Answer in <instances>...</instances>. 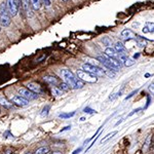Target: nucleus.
Here are the masks:
<instances>
[{
  "label": "nucleus",
  "mask_w": 154,
  "mask_h": 154,
  "mask_svg": "<svg viewBox=\"0 0 154 154\" xmlns=\"http://www.w3.org/2000/svg\"><path fill=\"white\" fill-rule=\"evenodd\" d=\"M30 1L34 9H39L41 7V0H30Z\"/></svg>",
  "instance_id": "obj_19"
},
{
  "label": "nucleus",
  "mask_w": 154,
  "mask_h": 154,
  "mask_svg": "<svg viewBox=\"0 0 154 154\" xmlns=\"http://www.w3.org/2000/svg\"><path fill=\"white\" fill-rule=\"evenodd\" d=\"M27 86H28V90H30L31 92H35L37 95L42 92V88H41L40 84L36 83V82H29L28 84H27Z\"/></svg>",
  "instance_id": "obj_10"
},
{
  "label": "nucleus",
  "mask_w": 154,
  "mask_h": 154,
  "mask_svg": "<svg viewBox=\"0 0 154 154\" xmlns=\"http://www.w3.org/2000/svg\"><path fill=\"white\" fill-rule=\"evenodd\" d=\"M148 90H149V92H150L151 95H154V81L152 82V83H150Z\"/></svg>",
  "instance_id": "obj_29"
},
{
  "label": "nucleus",
  "mask_w": 154,
  "mask_h": 154,
  "mask_svg": "<svg viewBox=\"0 0 154 154\" xmlns=\"http://www.w3.org/2000/svg\"><path fill=\"white\" fill-rule=\"evenodd\" d=\"M102 41H103V44L106 45L107 47H109L110 45H112V40H111L109 37H104V38L102 39Z\"/></svg>",
  "instance_id": "obj_22"
},
{
  "label": "nucleus",
  "mask_w": 154,
  "mask_h": 154,
  "mask_svg": "<svg viewBox=\"0 0 154 154\" xmlns=\"http://www.w3.org/2000/svg\"><path fill=\"white\" fill-rule=\"evenodd\" d=\"M61 75H62V78L64 79L65 83H67V84L69 85L70 87H72V88H81V87H83V84H84L83 81H81L79 78H77L70 70L62 69Z\"/></svg>",
  "instance_id": "obj_1"
},
{
  "label": "nucleus",
  "mask_w": 154,
  "mask_h": 154,
  "mask_svg": "<svg viewBox=\"0 0 154 154\" xmlns=\"http://www.w3.org/2000/svg\"><path fill=\"white\" fill-rule=\"evenodd\" d=\"M144 34L146 33H153L154 32V23H151V22H147L145 24V27L142 29Z\"/></svg>",
  "instance_id": "obj_13"
},
{
  "label": "nucleus",
  "mask_w": 154,
  "mask_h": 154,
  "mask_svg": "<svg viewBox=\"0 0 154 154\" xmlns=\"http://www.w3.org/2000/svg\"><path fill=\"white\" fill-rule=\"evenodd\" d=\"M58 87H59V88L62 90V92H67V90H69V88H70L69 85L67 84V83H65V82H63V83H61V84H60Z\"/></svg>",
  "instance_id": "obj_24"
},
{
  "label": "nucleus",
  "mask_w": 154,
  "mask_h": 154,
  "mask_svg": "<svg viewBox=\"0 0 154 154\" xmlns=\"http://www.w3.org/2000/svg\"><path fill=\"white\" fill-rule=\"evenodd\" d=\"M114 48H115V50L117 51V54H127L126 52V48H125V46L123 45V43L122 42H116L115 43V45H114Z\"/></svg>",
  "instance_id": "obj_12"
},
{
  "label": "nucleus",
  "mask_w": 154,
  "mask_h": 154,
  "mask_svg": "<svg viewBox=\"0 0 154 154\" xmlns=\"http://www.w3.org/2000/svg\"><path fill=\"white\" fill-rule=\"evenodd\" d=\"M135 40L137 41V43H138V45L140 46V47H144V46L147 44V40L144 37H141V36L137 35L136 36V39Z\"/></svg>",
  "instance_id": "obj_17"
},
{
  "label": "nucleus",
  "mask_w": 154,
  "mask_h": 154,
  "mask_svg": "<svg viewBox=\"0 0 154 154\" xmlns=\"http://www.w3.org/2000/svg\"><path fill=\"white\" fill-rule=\"evenodd\" d=\"M139 56H140V54H135V56H133V59H138Z\"/></svg>",
  "instance_id": "obj_36"
},
{
  "label": "nucleus",
  "mask_w": 154,
  "mask_h": 154,
  "mask_svg": "<svg viewBox=\"0 0 154 154\" xmlns=\"http://www.w3.org/2000/svg\"><path fill=\"white\" fill-rule=\"evenodd\" d=\"M18 92H19V95H20L21 97H23L24 99H26L27 101L36 100V99L38 98V95H37V94L31 92V90H28V88H24V87H22V88H19Z\"/></svg>",
  "instance_id": "obj_7"
},
{
  "label": "nucleus",
  "mask_w": 154,
  "mask_h": 154,
  "mask_svg": "<svg viewBox=\"0 0 154 154\" xmlns=\"http://www.w3.org/2000/svg\"><path fill=\"white\" fill-rule=\"evenodd\" d=\"M75 115V112H71V113H62V114H60L59 117L62 118V119H66V118H70L72 117V116Z\"/></svg>",
  "instance_id": "obj_20"
},
{
  "label": "nucleus",
  "mask_w": 154,
  "mask_h": 154,
  "mask_svg": "<svg viewBox=\"0 0 154 154\" xmlns=\"http://www.w3.org/2000/svg\"><path fill=\"white\" fill-rule=\"evenodd\" d=\"M62 1H64V2H66V1H68V0H62Z\"/></svg>",
  "instance_id": "obj_40"
},
{
  "label": "nucleus",
  "mask_w": 154,
  "mask_h": 154,
  "mask_svg": "<svg viewBox=\"0 0 154 154\" xmlns=\"http://www.w3.org/2000/svg\"><path fill=\"white\" fill-rule=\"evenodd\" d=\"M0 105L4 106L5 108H11L13 107V103H10L9 101L4 97V95L0 94Z\"/></svg>",
  "instance_id": "obj_15"
},
{
  "label": "nucleus",
  "mask_w": 154,
  "mask_h": 154,
  "mask_svg": "<svg viewBox=\"0 0 154 154\" xmlns=\"http://www.w3.org/2000/svg\"><path fill=\"white\" fill-rule=\"evenodd\" d=\"M152 152L154 153V143H153V146H152Z\"/></svg>",
  "instance_id": "obj_39"
},
{
  "label": "nucleus",
  "mask_w": 154,
  "mask_h": 154,
  "mask_svg": "<svg viewBox=\"0 0 154 154\" xmlns=\"http://www.w3.org/2000/svg\"><path fill=\"white\" fill-rule=\"evenodd\" d=\"M105 54L108 56H110V58H117L118 54L117 51L115 50V48H112V47H107V48L105 49Z\"/></svg>",
  "instance_id": "obj_16"
},
{
  "label": "nucleus",
  "mask_w": 154,
  "mask_h": 154,
  "mask_svg": "<svg viewBox=\"0 0 154 154\" xmlns=\"http://www.w3.org/2000/svg\"><path fill=\"white\" fill-rule=\"evenodd\" d=\"M22 2H23L24 10L27 13H29V0H22Z\"/></svg>",
  "instance_id": "obj_25"
},
{
  "label": "nucleus",
  "mask_w": 154,
  "mask_h": 154,
  "mask_svg": "<svg viewBox=\"0 0 154 154\" xmlns=\"http://www.w3.org/2000/svg\"><path fill=\"white\" fill-rule=\"evenodd\" d=\"M82 70H84V71L88 72V73L95 75V76H97V77H102L105 75V71H104L102 68H100V67H98V66H95V65L88 64V63L82 65Z\"/></svg>",
  "instance_id": "obj_5"
},
{
  "label": "nucleus",
  "mask_w": 154,
  "mask_h": 154,
  "mask_svg": "<svg viewBox=\"0 0 154 154\" xmlns=\"http://www.w3.org/2000/svg\"><path fill=\"white\" fill-rule=\"evenodd\" d=\"M135 63H136V62H135V60H133V59H129V58H127V59L124 61V65H125V66H127V67L131 66V65H133Z\"/></svg>",
  "instance_id": "obj_27"
},
{
  "label": "nucleus",
  "mask_w": 154,
  "mask_h": 154,
  "mask_svg": "<svg viewBox=\"0 0 154 154\" xmlns=\"http://www.w3.org/2000/svg\"><path fill=\"white\" fill-rule=\"evenodd\" d=\"M21 3H22L21 0H6L5 1L6 8H7L10 17H15V15H18L19 10H20Z\"/></svg>",
  "instance_id": "obj_4"
},
{
  "label": "nucleus",
  "mask_w": 154,
  "mask_h": 154,
  "mask_svg": "<svg viewBox=\"0 0 154 154\" xmlns=\"http://www.w3.org/2000/svg\"><path fill=\"white\" fill-rule=\"evenodd\" d=\"M149 76H151V75L149 74V73H147V74H146V75H145V77H149Z\"/></svg>",
  "instance_id": "obj_37"
},
{
  "label": "nucleus",
  "mask_w": 154,
  "mask_h": 154,
  "mask_svg": "<svg viewBox=\"0 0 154 154\" xmlns=\"http://www.w3.org/2000/svg\"><path fill=\"white\" fill-rule=\"evenodd\" d=\"M26 154H31V153H29V152H27V153H26Z\"/></svg>",
  "instance_id": "obj_41"
},
{
  "label": "nucleus",
  "mask_w": 154,
  "mask_h": 154,
  "mask_svg": "<svg viewBox=\"0 0 154 154\" xmlns=\"http://www.w3.org/2000/svg\"><path fill=\"white\" fill-rule=\"evenodd\" d=\"M136 34L133 33V31L129 29H124L121 32V38L124 40H131V39H136Z\"/></svg>",
  "instance_id": "obj_9"
},
{
  "label": "nucleus",
  "mask_w": 154,
  "mask_h": 154,
  "mask_svg": "<svg viewBox=\"0 0 154 154\" xmlns=\"http://www.w3.org/2000/svg\"><path fill=\"white\" fill-rule=\"evenodd\" d=\"M83 112H85V113H90V114H92V113H96V111L94 110V109H92V108L86 107V108H84V109H83Z\"/></svg>",
  "instance_id": "obj_28"
},
{
  "label": "nucleus",
  "mask_w": 154,
  "mask_h": 154,
  "mask_svg": "<svg viewBox=\"0 0 154 154\" xmlns=\"http://www.w3.org/2000/svg\"><path fill=\"white\" fill-rule=\"evenodd\" d=\"M51 92H52V95L56 96V97H58V96H61L62 94H63V92H62L61 90H60L59 87L56 86V87H52V90H51Z\"/></svg>",
  "instance_id": "obj_23"
},
{
  "label": "nucleus",
  "mask_w": 154,
  "mask_h": 154,
  "mask_svg": "<svg viewBox=\"0 0 154 154\" xmlns=\"http://www.w3.org/2000/svg\"><path fill=\"white\" fill-rule=\"evenodd\" d=\"M81 150H82V148H81V147H80V148L76 149V150H75V151L73 152V154H77V153H79V152L81 151Z\"/></svg>",
  "instance_id": "obj_33"
},
{
  "label": "nucleus",
  "mask_w": 154,
  "mask_h": 154,
  "mask_svg": "<svg viewBox=\"0 0 154 154\" xmlns=\"http://www.w3.org/2000/svg\"><path fill=\"white\" fill-rule=\"evenodd\" d=\"M80 120H81V121L85 120V118H84V117H81V118H80Z\"/></svg>",
  "instance_id": "obj_38"
},
{
  "label": "nucleus",
  "mask_w": 154,
  "mask_h": 154,
  "mask_svg": "<svg viewBox=\"0 0 154 154\" xmlns=\"http://www.w3.org/2000/svg\"><path fill=\"white\" fill-rule=\"evenodd\" d=\"M43 2L46 6H49V5H50V0H43Z\"/></svg>",
  "instance_id": "obj_32"
},
{
  "label": "nucleus",
  "mask_w": 154,
  "mask_h": 154,
  "mask_svg": "<svg viewBox=\"0 0 154 154\" xmlns=\"http://www.w3.org/2000/svg\"><path fill=\"white\" fill-rule=\"evenodd\" d=\"M116 133H117V131H112V133H108L107 136L105 137V138H103L102 140H101V144H103V143H105L106 141H107L108 139H110V138H112L113 136H115Z\"/></svg>",
  "instance_id": "obj_21"
},
{
  "label": "nucleus",
  "mask_w": 154,
  "mask_h": 154,
  "mask_svg": "<svg viewBox=\"0 0 154 154\" xmlns=\"http://www.w3.org/2000/svg\"><path fill=\"white\" fill-rule=\"evenodd\" d=\"M0 25L3 27H8L10 25V15L6 8L5 2L0 4Z\"/></svg>",
  "instance_id": "obj_3"
},
{
  "label": "nucleus",
  "mask_w": 154,
  "mask_h": 154,
  "mask_svg": "<svg viewBox=\"0 0 154 154\" xmlns=\"http://www.w3.org/2000/svg\"><path fill=\"white\" fill-rule=\"evenodd\" d=\"M0 26H1V25H0Z\"/></svg>",
  "instance_id": "obj_43"
},
{
  "label": "nucleus",
  "mask_w": 154,
  "mask_h": 154,
  "mask_svg": "<svg viewBox=\"0 0 154 154\" xmlns=\"http://www.w3.org/2000/svg\"><path fill=\"white\" fill-rule=\"evenodd\" d=\"M97 59L99 60L106 68H108V70H110V71L115 72L122 67V62H121L120 60L115 59V58H110V56H106V54L99 56Z\"/></svg>",
  "instance_id": "obj_2"
},
{
  "label": "nucleus",
  "mask_w": 154,
  "mask_h": 154,
  "mask_svg": "<svg viewBox=\"0 0 154 154\" xmlns=\"http://www.w3.org/2000/svg\"><path fill=\"white\" fill-rule=\"evenodd\" d=\"M13 154H15V153H13Z\"/></svg>",
  "instance_id": "obj_42"
},
{
  "label": "nucleus",
  "mask_w": 154,
  "mask_h": 154,
  "mask_svg": "<svg viewBox=\"0 0 154 154\" xmlns=\"http://www.w3.org/2000/svg\"><path fill=\"white\" fill-rule=\"evenodd\" d=\"M142 110V108H138V109H135V110H133V112H131L129 114H128V116H131V115H133L135 113H137V112H139V111H141Z\"/></svg>",
  "instance_id": "obj_30"
},
{
  "label": "nucleus",
  "mask_w": 154,
  "mask_h": 154,
  "mask_svg": "<svg viewBox=\"0 0 154 154\" xmlns=\"http://www.w3.org/2000/svg\"><path fill=\"white\" fill-rule=\"evenodd\" d=\"M135 94H137V90H135V92H131V94H129V95L127 96V97L125 98V100H128V99H131V97H133V95H135Z\"/></svg>",
  "instance_id": "obj_31"
},
{
  "label": "nucleus",
  "mask_w": 154,
  "mask_h": 154,
  "mask_svg": "<svg viewBox=\"0 0 154 154\" xmlns=\"http://www.w3.org/2000/svg\"><path fill=\"white\" fill-rule=\"evenodd\" d=\"M70 128H71V126H66V127L63 128V129H62L61 131H67V129H70Z\"/></svg>",
  "instance_id": "obj_34"
},
{
  "label": "nucleus",
  "mask_w": 154,
  "mask_h": 154,
  "mask_svg": "<svg viewBox=\"0 0 154 154\" xmlns=\"http://www.w3.org/2000/svg\"><path fill=\"white\" fill-rule=\"evenodd\" d=\"M76 74H77V77H78V78L83 82L95 83V82H97V80H98L97 76L90 74V73L84 71V70H77Z\"/></svg>",
  "instance_id": "obj_6"
},
{
  "label": "nucleus",
  "mask_w": 154,
  "mask_h": 154,
  "mask_svg": "<svg viewBox=\"0 0 154 154\" xmlns=\"http://www.w3.org/2000/svg\"><path fill=\"white\" fill-rule=\"evenodd\" d=\"M49 154H62V152H60V151H56V152H51V153H49Z\"/></svg>",
  "instance_id": "obj_35"
},
{
  "label": "nucleus",
  "mask_w": 154,
  "mask_h": 154,
  "mask_svg": "<svg viewBox=\"0 0 154 154\" xmlns=\"http://www.w3.org/2000/svg\"><path fill=\"white\" fill-rule=\"evenodd\" d=\"M150 146H151V135H149V136L147 137L146 141H145V143H144L143 145V148H142V151H143L144 153H148Z\"/></svg>",
  "instance_id": "obj_14"
},
{
  "label": "nucleus",
  "mask_w": 154,
  "mask_h": 154,
  "mask_svg": "<svg viewBox=\"0 0 154 154\" xmlns=\"http://www.w3.org/2000/svg\"><path fill=\"white\" fill-rule=\"evenodd\" d=\"M49 109H50V106H49V105H46L45 107L43 108V110H42V112H41V116H46V115H48Z\"/></svg>",
  "instance_id": "obj_26"
},
{
  "label": "nucleus",
  "mask_w": 154,
  "mask_h": 154,
  "mask_svg": "<svg viewBox=\"0 0 154 154\" xmlns=\"http://www.w3.org/2000/svg\"><path fill=\"white\" fill-rule=\"evenodd\" d=\"M34 154H49V148L47 146L44 147H40L35 151Z\"/></svg>",
  "instance_id": "obj_18"
},
{
  "label": "nucleus",
  "mask_w": 154,
  "mask_h": 154,
  "mask_svg": "<svg viewBox=\"0 0 154 154\" xmlns=\"http://www.w3.org/2000/svg\"><path fill=\"white\" fill-rule=\"evenodd\" d=\"M10 101H11L13 104L19 106V107H25V106H27L29 104V101H27L23 97H21V96H13Z\"/></svg>",
  "instance_id": "obj_8"
},
{
  "label": "nucleus",
  "mask_w": 154,
  "mask_h": 154,
  "mask_svg": "<svg viewBox=\"0 0 154 154\" xmlns=\"http://www.w3.org/2000/svg\"><path fill=\"white\" fill-rule=\"evenodd\" d=\"M43 80L46 82V83H48V84H50V85H54V86L59 83L58 78L54 77V76H52V75H46V76L43 77Z\"/></svg>",
  "instance_id": "obj_11"
}]
</instances>
